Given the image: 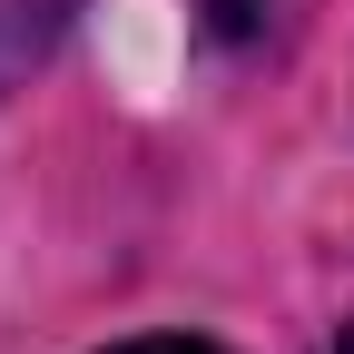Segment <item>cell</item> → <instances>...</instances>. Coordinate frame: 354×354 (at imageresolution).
<instances>
[{
    "label": "cell",
    "instance_id": "obj_1",
    "mask_svg": "<svg viewBox=\"0 0 354 354\" xmlns=\"http://www.w3.org/2000/svg\"><path fill=\"white\" fill-rule=\"evenodd\" d=\"M79 0H0V99H10V79H30L50 59V39L69 30Z\"/></svg>",
    "mask_w": 354,
    "mask_h": 354
},
{
    "label": "cell",
    "instance_id": "obj_2",
    "mask_svg": "<svg viewBox=\"0 0 354 354\" xmlns=\"http://www.w3.org/2000/svg\"><path fill=\"white\" fill-rule=\"evenodd\" d=\"M187 10H197L216 39H266V30L286 20V0H187Z\"/></svg>",
    "mask_w": 354,
    "mask_h": 354
},
{
    "label": "cell",
    "instance_id": "obj_3",
    "mask_svg": "<svg viewBox=\"0 0 354 354\" xmlns=\"http://www.w3.org/2000/svg\"><path fill=\"white\" fill-rule=\"evenodd\" d=\"M109 354H216L207 335H138V344H109Z\"/></svg>",
    "mask_w": 354,
    "mask_h": 354
},
{
    "label": "cell",
    "instance_id": "obj_4",
    "mask_svg": "<svg viewBox=\"0 0 354 354\" xmlns=\"http://www.w3.org/2000/svg\"><path fill=\"white\" fill-rule=\"evenodd\" d=\"M325 354H354V325H344V335H335V344H325Z\"/></svg>",
    "mask_w": 354,
    "mask_h": 354
}]
</instances>
